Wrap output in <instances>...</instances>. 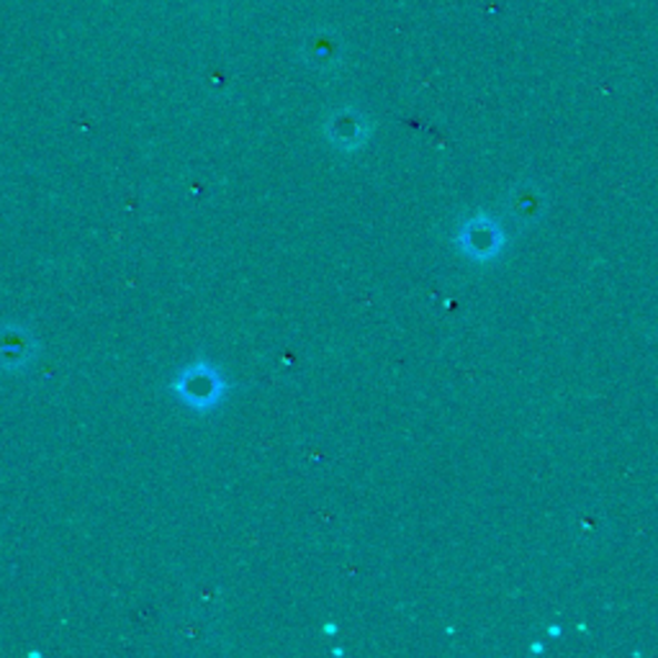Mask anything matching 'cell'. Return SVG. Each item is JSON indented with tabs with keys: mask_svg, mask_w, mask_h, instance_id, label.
I'll list each match as a JSON object with an SVG mask.
<instances>
[{
	"mask_svg": "<svg viewBox=\"0 0 658 658\" xmlns=\"http://www.w3.org/2000/svg\"><path fill=\"white\" fill-rule=\"evenodd\" d=\"M302 57L308 68L320 72H337L345 62L343 37L332 29H314L302 44Z\"/></svg>",
	"mask_w": 658,
	"mask_h": 658,
	"instance_id": "cell-6",
	"label": "cell"
},
{
	"mask_svg": "<svg viewBox=\"0 0 658 658\" xmlns=\"http://www.w3.org/2000/svg\"><path fill=\"white\" fill-rule=\"evenodd\" d=\"M173 394L185 406L196 412H209L216 404H222L226 394V384L214 365L206 361H196L178 373L173 381Z\"/></svg>",
	"mask_w": 658,
	"mask_h": 658,
	"instance_id": "cell-2",
	"label": "cell"
},
{
	"mask_svg": "<svg viewBox=\"0 0 658 658\" xmlns=\"http://www.w3.org/2000/svg\"><path fill=\"white\" fill-rule=\"evenodd\" d=\"M39 343L27 324L3 322L0 324V371L23 373L37 361Z\"/></svg>",
	"mask_w": 658,
	"mask_h": 658,
	"instance_id": "cell-4",
	"label": "cell"
},
{
	"mask_svg": "<svg viewBox=\"0 0 658 658\" xmlns=\"http://www.w3.org/2000/svg\"><path fill=\"white\" fill-rule=\"evenodd\" d=\"M505 206L519 226H535L548 214V193L540 183L519 181L507 191Z\"/></svg>",
	"mask_w": 658,
	"mask_h": 658,
	"instance_id": "cell-5",
	"label": "cell"
},
{
	"mask_svg": "<svg viewBox=\"0 0 658 658\" xmlns=\"http://www.w3.org/2000/svg\"><path fill=\"white\" fill-rule=\"evenodd\" d=\"M456 247L463 257L474 263H494L507 247V232L486 211H476L463 219L456 230Z\"/></svg>",
	"mask_w": 658,
	"mask_h": 658,
	"instance_id": "cell-1",
	"label": "cell"
},
{
	"mask_svg": "<svg viewBox=\"0 0 658 658\" xmlns=\"http://www.w3.org/2000/svg\"><path fill=\"white\" fill-rule=\"evenodd\" d=\"M373 134V121L355 105L335 109L324 119V136L340 152H357L368 144Z\"/></svg>",
	"mask_w": 658,
	"mask_h": 658,
	"instance_id": "cell-3",
	"label": "cell"
}]
</instances>
